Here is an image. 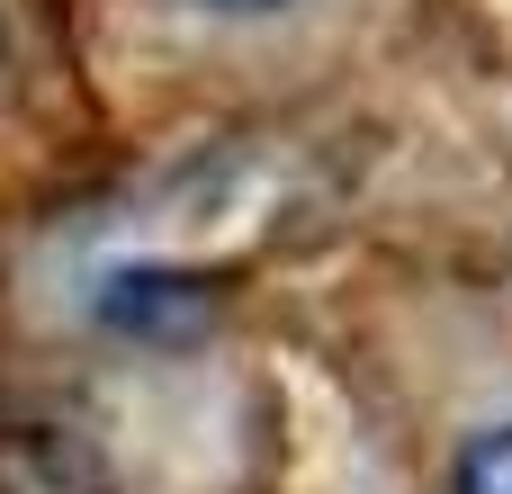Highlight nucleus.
Here are the masks:
<instances>
[{"instance_id":"obj_1","label":"nucleus","mask_w":512,"mask_h":494,"mask_svg":"<svg viewBox=\"0 0 512 494\" xmlns=\"http://www.w3.org/2000/svg\"><path fill=\"white\" fill-rule=\"evenodd\" d=\"M450 494H512V423L477 432V441L459 450V468H450Z\"/></svg>"},{"instance_id":"obj_2","label":"nucleus","mask_w":512,"mask_h":494,"mask_svg":"<svg viewBox=\"0 0 512 494\" xmlns=\"http://www.w3.org/2000/svg\"><path fill=\"white\" fill-rule=\"evenodd\" d=\"M198 9H216V18H270V9H297V0H198Z\"/></svg>"}]
</instances>
